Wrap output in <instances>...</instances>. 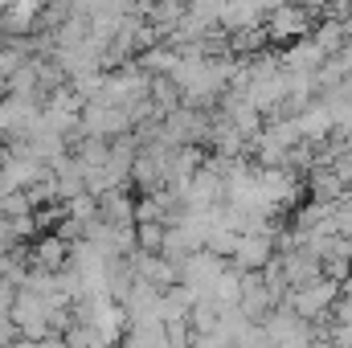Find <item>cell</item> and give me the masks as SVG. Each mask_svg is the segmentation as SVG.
Returning <instances> with one entry per match:
<instances>
[{"label": "cell", "mask_w": 352, "mask_h": 348, "mask_svg": "<svg viewBox=\"0 0 352 348\" xmlns=\"http://www.w3.org/2000/svg\"><path fill=\"white\" fill-rule=\"evenodd\" d=\"M311 25H316V12L303 0H283L278 8L266 12V37L270 41H299L311 33Z\"/></svg>", "instance_id": "obj_1"}, {"label": "cell", "mask_w": 352, "mask_h": 348, "mask_svg": "<svg viewBox=\"0 0 352 348\" xmlns=\"http://www.w3.org/2000/svg\"><path fill=\"white\" fill-rule=\"evenodd\" d=\"M4 8H8V0H0V17H4Z\"/></svg>", "instance_id": "obj_4"}, {"label": "cell", "mask_w": 352, "mask_h": 348, "mask_svg": "<svg viewBox=\"0 0 352 348\" xmlns=\"http://www.w3.org/2000/svg\"><path fill=\"white\" fill-rule=\"evenodd\" d=\"M234 259H238L242 270L266 266V262L274 259V254H270V238H266V234H242V238H238V246H234Z\"/></svg>", "instance_id": "obj_3"}, {"label": "cell", "mask_w": 352, "mask_h": 348, "mask_svg": "<svg viewBox=\"0 0 352 348\" xmlns=\"http://www.w3.org/2000/svg\"><path fill=\"white\" fill-rule=\"evenodd\" d=\"M336 295H340V287H336L332 279H316V283H307V287H295L291 312L303 316V320H320L324 312L336 307Z\"/></svg>", "instance_id": "obj_2"}]
</instances>
